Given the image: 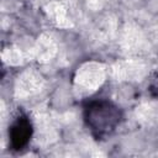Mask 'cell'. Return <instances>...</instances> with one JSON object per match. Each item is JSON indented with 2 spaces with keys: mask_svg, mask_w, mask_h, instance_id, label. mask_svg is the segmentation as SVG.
Wrapping results in <instances>:
<instances>
[{
  "mask_svg": "<svg viewBox=\"0 0 158 158\" xmlns=\"http://www.w3.org/2000/svg\"><path fill=\"white\" fill-rule=\"evenodd\" d=\"M121 114L110 101L99 100L85 109V121L96 137L110 135L120 123Z\"/></svg>",
  "mask_w": 158,
  "mask_h": 158,
  "instance_id": "obj_1",
  "label": "cell"
},
{
  "mask_svg": "<svg viewBox=\"0 0 158 158\" xmlns=\"http://www.w3.org/2000/svg\"><path fill=\"white\" fill-rule=\"evenodd\" d=\"M31 133H32V127H31V122L28 121V118L25 116L17 117L11 125L10 131H9L11 147L16 151L22 149L27 144L31 137Z\"/></svg>",
  "mask_w": 158,
  "mask_h": 158,
  "instance_id": "obj_2",
  "label": "cell"
},
{
  "mask_svg": "<svg viewBox=\"0 0 158 158\" xmlns=\"http://www.w3.org/2000/svg\"><path fill=\"white\" fill-rule=\"evenodd\" d=\"M149 90L151 93L158 98V73L154 74V77L152 78L151 80V84H149Z\"/></svg>",
  "mask_w": 158,
  "mask_h": 158,
  "instance_id": "obj_3",
  "label": "cell"
}]
</instances>
